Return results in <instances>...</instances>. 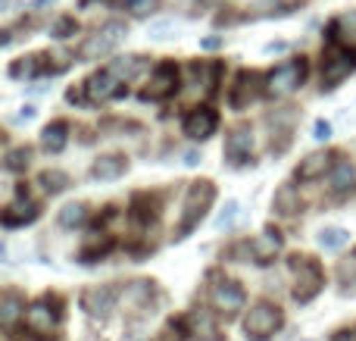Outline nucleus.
Masks as SVG:
<instances>
[{"instance_id":"c9c22d12","label":"nucleus","mask_w":356,"mask_h":341,"mask_svg":"<svg viewBox=\"0 0 356 341\" xmlns=\"http://www.w3.org/2000/svg\"><path fill=\"white\" fill-rule=\"evenodd\" d=\"M85 3H94V0H85ZM97 3H113V0H97Z\"/></svg>"},{"instance_id":"7c9ffc66","label":"nucleus","mask_w":356,"mask_h":341,"mask_svg":"<svg viewBox=\"0 0 356 341\" xmlns=\"http://www.w3.org/2000/svg\"><path fill=\"white\" fill-rule=\"evenodd\" d=\"M75 19H60V22L54 25V38H69V35H75Z\"/></svg>"},{"instance_id":"20e7f679","label":"nucleus","mask_w":356,"mask_h":341,"mask_svg":"<svg viewBox=\"0 0 356 341\" xmlns=\"http://www.w3.org/2000/svg\"><path fill=\"white\" fill-rule=\"evenodd\" d=\"M291 267L297 269L294 301H300V304H309V301H313L316 294L322 292V285H325V276H322V269L316 267L309 257H291Z\"/></svg>"},{"instance_id":"2f4dec72","label":"nucleus","mask_w":356,"mask_h":341,"mask_svg":"<svg viewBox=\"0 0 356 341\" xmlns=\"http://www.w3.org/2000/svg\"><path fill=\"white\" fill-rule=\"evenodd\" d=\"M10 75H16V79L19 75H35V56H29L25 63H16V66L10 69Z\"/></svg>"},{"instance_id":"473e14b6","label":"nucleus","mask_w":356,"mask_h":341,"mask_svg":"<svg viewBox=\"0 0 356 341\" xmlns=\"http://www.w3.org/2000/svg\"><path fill=\"white\" fill-rule=\"evenodd\" d=\"M313 138H316V141H328V138H332V125H328L325 119H319V122H316V129H313Z\"/></svg>"},{"instance_id":"5701e85b","label":"nucleus","mask_w":356,"mask_h":341,"mask_svg":"<svg viewBox=\"0 0 356 341\" xmlns=\"http://www.w3.org/2000/svg\"><path fill=\"white\" fill-rule=\"evenodd\" d=\"M275 210L284 213V216H294L300 210V194H297L294 185H284L275 191Z\"/></svg>"},{"instance_id":"f3484780","label":"nucleus","mask_w":356,"mask_h":341,"mask_svg":"<svg viewBox=\"0 0 356 341\" xmlns=\"http://www.w3.org/2000/svg\"><path fill=\"white\" fill-rule=\"evenodd\" d=\"M353 185H356V169L347 160H338L332 166V173H328V188H332V194H347Z\"/></svg>"},{"instance_id":"f704fd0d","label":"nucleus","mask_w":356,"mask_h":341,"mask_svg":"<svg viewBox=\"0 0 356 341\" xmlns=\"http://www.w3.org/2000/svg\"><path fill=\"white\" fill-rule=\"evenodd\" d=\"M203 47H207V50H213V47H219V38H207V41H203Z\"/></svg>"},{"instance_id":"423d86ee","label":"nucleus","mask_w":356,"mask_h":341,"mask_svg":"<svg viewBox=\"0 0 356 341\" xmlns=\"http://www.w3.org/2000/svg\"><path fill=\"white\" fill-rule=\"evenodd\" d=\"M353 69H356V50L334 47L332 54L325 56V63H322V81H325V88H334L338 81H344Z\"/></svg>"},{"instance_id":"f03ea898","label":"nucleus","mask_w":356,"mask_h":341,"mask_svg":"<svg viewBox=\"0 0 356 341\" xmlns=\"http://www.w3.org/2000/svg\"><path fill=\"white\" fill-rule=\"evenodd\" d=\"M303 79H307V63H303V56L300 60H288L266 75V94H269V97H288V94H294L297 88L303 85Z\"/></svg>"},{"instance_id":"bb28decb","label":"nucleus","mask_w":356,"mask_h":341,"mask_svg":"<svg viewBox=\"0 0 356 341\" xmlns=\"http://www.w3.org/2000/svg\"><path fill=\"white\" fill-rule=\"evenodd\" d=\"M85 219H88V207L85 204H66L60 210V223L69 225V229H72V225H81Z\"/></svg>"},{"instance_id":"6ab92c4d","label":"nucleus","mask_w":356,"mask_h":341,"mask_svg":"<svg viewBox=\"0 0 356 341\" xmlns=\"http://www.w3.org/2000/svg\"><path fill=\"white\" fill-rule=\"evenodd\" d=\"M188 329H191V335L207 338V341L219 335V326H216V319H213V313H209V310H191Z\"/></svg>"},{"instance_id":"b1692460","label":"nucleus","mask_w":356,"mask_h":341,"mask_svg":"<svg viewBox=\"0 0 356 341\" xmlns=\"http://www.w3.org/2000/svg\"><path fill=\"white\" fill-rule=\"evenodd\" d=\"M347 241H350V232H347V229H338V225H332V229H322V232H319V248H325V251H341Z\"/></svg>"},{"instance_id":"39448f33","label":"nucleus","mask_w":356,"mask_h":341,"mask_svg":"<svg viewBox=\"0 0 356 341\" xmlns=\"http://www.w3.org/2000/svg\"><path fill=\"white\" fill-rule=\"evenodd\" d=\"M122 38H125V25H119V22L106 25V29H100L97 35H91L85 44H81V47H79V60H81V63L100 60V56L110 54V50L116 47Z\"/></svg>"},{"instance_id":"dca6fc26","label":"nucleus","mask_w":356,"mask_h":341,"mask_svg":"<svg viewBox=\"0 0 356 341\" xmlns=\"http://www.w3.org/2000/svg\"><path fill=\"white\" fill-rule=\"evenodd\" d=\"M332 157L328 154H309L307 160H300V166H297V179L300 182H316L322 179L325 173H332Z\"/></svg>"},{"instance_id":"f8f14e48","label":"nucleus","mask_w":356,"mask_h":341,"mask_svg":"<svg viewBox=\"0 0 356 341\" xmlns=\"http://www.w3.org/2000/svg\"><path fill=\"white\" fill-rule=\"evenodd\" d=\"M278 251H282V232L275 229H266L263 235H257L250 241V257L257 263H272Z\"/></svg>"},{"instance_id":"4468645a","label":"nucleus","mask_w":356,"mask_h":341,"mask_svg":"<svg viewBox=\"0 0 356 341\" xmlns=\"http://www.w3.org/2000/svg\"><path fill=\"white\" fill-rule=\"evenodd\" d=\"M253 150V132L247 129V125H241V129H234L232 135H228L225 141V157L232 163H244L247 157H250Z\"/></svg>"},{"instance_id":"7ed1b4c3","label":"nucleus","mask_w":356,"mask_h":341,"mask_svg":"<svg viewBox=\"0 0 356 341\" xmlns=\"http://www.w3.org/2000/svg\"><path fill=\"white\" fill-rule=\"evenodd\" d=\"M282 323H284L282 310H278L275 304H269V301H259L244 317V332H247V338H253V341H266L282 329Z\"/></svg>"},{"instance_id":"393cba45","label":"nucleus","mask_w":356,"mask_h":341,"mask_svg":"<svg viewBox=\"0 0 356 341\" xmlns=\"http://www.w3.org/2000/svg\"><path fill=\"white\" fill-rule=\"evenodd\" d=\"M110 69L125 81V79H131V75H138L144 69V56H122V60H116Z\"/></svg>"},{"instance_id":"cd10ccee","label":"nucleus","mask_w":356,"mask_h":341,"mask_svg":"<svg viewBox=\"0 0 356 341\" xmlns=\"http://www.w3.org/2000/svg\"><path fill=\"white\" fill-rule=\"evenodd\" d=\"M29 163H31L29 148H19V150H10V154H6V169H10V173H22V169H29Z\"/></svg>"},{"instance_id":"aec40b11","label":"nucleus","mask_w":356,"mask_h":341,"mask_svg":"<svg viewBox=\"0 0 356 341\" xmlns=\"http://www.w3.org/2000/svg\"><path fill=\"white\" fill-rule=\"evenodd\" d=\"M66 141H69V125L63 122H54V125H47L44 129V135H41V144L50 150V154H60L63 148H66Z\"/></svg>"},{"instance_id":"a211bd4d","label":"nucleus","mask_w":356,"mask_h":341,"mask_svg":"<svg viewBox=\"0 0 356 341\" xmlns=\"http://www.w3.org/2000/svg\"><path fill=\"white\" fill-rule=\"evenodd\" d=\"M257 81L259 79L253 72H241L238 75V85H234V91H232V106L234 110H244V106L257 97Z\"/></svg>"},{"instance_id":"a878e982","label":"nucleus","mask_w":356,"mask_h":341,"mask_svg":"<svg viewBox=\"0 0 356 341\" xmlns=\"http://www.w3.org/2000/svg\"><path fill=\"white\" fill-rule=\"evenodd\" d=\"M41 185H44V191L60 194L69 188V175L60 173V169H47V173H41Z\"/></svg>"},{"instance_id":"4be33fe9","label":"nucleus","mask_w":356,"mask_h":341,"mask_svg":"<svg viewBox=\"0 0 356 341\" xmlns=\"http://www.w3.org/2000/svg\"><path fill=\"white\" fill-rule=\"evenodd\" d=\"M19 317H25L22 298H19V294H3V304H0V319H3V329H13Z\"/></svg>"},{"instance_id":"ddd939ff","label":"nucleus","mask_w":356,"mask_h":341,"mask_svg":"<svg viewBox=\"0 0 356 341\" xmlns=\"http://www.w3.org/2000/svg\"><path fill=\"white\" fill-rule=\"evenodd\" d=\"M113 304H116V292L106 288V285L88 288V292L81 294V307H85L91 317H106V313L113 310Z\"/></svg>"},{"instance_id":"c85d7f7f","label":"nucleus","mask_w":356,"mask_h":341,"mask_svg":"<svg viewBox=\"0 0 356 341\" xmlns=\"http://www.w3.org/2000/svg\"><path fill=\"white\" fill-rule=\"evenodd\" d=\"M234 216H238V200H228L225 210L216 216V229H232V225H234Z\"/></svg>"},{"instance_id":"2eb2a0df","label":"nucleus","mask_w":356,"mask_h":341,"mask_svg":"<svg viewBox=\"0 0 356 341\" xmlns=\"http://www.w3.org/2000/svg\"><path fill=\"white\" fill-rule=\"evenodd\" d=\"M31 219H38V204L29 200V198H22V194H19V200H13V204L3 210L6 229H13V225H25V223H31Z\"/></svg>"},{"instance_id":"0eeeda50","label":"nucleus","mask_w":356,"mask_h":341,"mask_svg":"<svg viewBox=\"0 0 356 341\" xmlns=\"http://www.w3.org/2000/svg\"><path fill=\"white\" fill-rule=\"evenodd\" d=\"M178 88V66L175 63H160V66L154 69V75H150V85L144 88L141 97L144 100H166L172 97Z\"/></svg>"},{"instance_id":"412c9836","label":"nucleus","mask_w":356,"mask_h":341,"mask_svg":"<svg viewBox=\"0 0 356 341\" xmlns=\"http://www.w3.org/2000/svg\"><path fill=\"white\" fill-rule=\"evenodd\" d=\"M122 173H125V157L110 154V157H100V160L94 163V179L110 182V179H119Z\"/></svg>"},{"instance_id":"9b49d317","label":"nucleus","mask_w":356,"mask_h":341,"mask_svg":"<svg viewBox=\"0 0 356 341\" xmlns=\"http://www.w3.org/2000/svg\"><path fill=\"white\" fill-rule=\"evenodd\" d=\"M56 310L47 304V301H38V304H31L29 310H25V326H29L31 332H38V335H50V332L56 329Z\"/></svg>"},{"instance_id":"c756f323","label":"nucleus","mask_w":356,"mask_h":341,"mask_svg":"<svg viewBox=\"0 0 356 341\" xmlns=\"http://www.w3.org/2000/svg\"><path fill=\"white\" fill-rule=\"evenodd\" d=\"M125 6H129L135 16H147V13L156 10V0H125Z\"/></svg>"},{"instance_id":"6e6552de","label":"nucleus","mask_w":356,"mask_h":341,"mask_svg":"<svg viewBox=\"0 0 356 341\" xmlns=\"http://www.w3.org/2000/svg\"><path fill=\"white\" fill-rule=\"evenodd\" d=\"M125 81L119 79L113 69H100V72H94L91 79L85 81V91H88V97L91 100H113V97H119V94L125 91Z\"/></svg>"},{"instance_id":"9d476101","label":"nucleus","mask_w":356,"mask_h":341,"mask_svg":"<svg viewBox=\"0 0 356 341\" xmlns=\"http://www.w3.org/2000/svg\"><path fill=\"white\" fill-rule=\"evenodd\" d=\"M216 125H219L216 110H209V106H197V110H191L188 116H184V135L194 138V141H207V138L216 132Z\"/></svg>"},{"instance_id":"f257e3e1","label":"nucleus","mask_w":356,"mask_h":341,"mask_svg":"<svg viewBox=\"0 0 356 341\" xmlns=\"http://www.w3.org/2000/svg\"><path fill=\"white\" fill-rule=\"evenodd\" d=\"M213 198H216L213 182H194V185L188 188V200H184V216H181V223H178V229H175V238H184L197 223H200L203 213H207V207L213 204Z\"/></svg>"},{"instance_id":"1a4fd4ad","label":"nucleus","mask_w":356,"mask_h":341,"mask_svg":"<svg viewBox=\"0 0 356 341\" xmlns=\"http://www.w3.org/2000/svg\"><path fill=\"white\" fill-rule=\"evenodd\" d=\"M209 301H213V307H216V310H219V313H225V317H232V313H238L241 307H244L247 294H244V288H241L238 282L225 279V282H219V285L213 288V294H209Z\"/></svg>"},{"instance_id":"72a5a7b5","label":"nucleus","mask_w":356,"mask_h":341,"mask_svg":"<svg viewBox=\"0 0 356 341\" xmlns=\"http://www.w3.org/2000/svg\"><path fill=\"white\" fill-rule=\"evenodd\" d=\"M197 163H200V154H197V150H188V154H184V166H197Z\"/></svg>"}]
</instances>
